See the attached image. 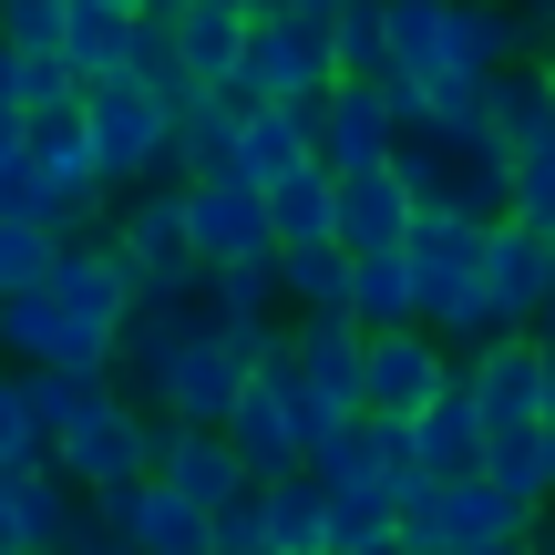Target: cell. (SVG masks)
<instances>
[{
  "label": "cell",
  "instance_id": "cb8c5ba5",
  "mask_svg": "<svg viewBox=\"0 0 555 555\" xmlns=\"http://www.w3.org/2000/svg\"><path fill=\"white\" fill-rule=\"evenodd\" d=\"M278 309L298 319H350V247H278Z\"/></svg>",
  "mask_w": 555,
  "mask_h": 555
},
{
  "label": "cell",
  "instance_id": "f6af8a7d",
  "mask_svg": "<svg viewBox=\"0 0 555 555\" xmlns=\"http://www.w3.org/2000/svg\"><path fill=\"white\" fill-rule=\"evenodd\" d=\"M515 11H525V31H535V41H545V62H555V0H515Z\"/></svg>",
  "mask_w": 555,
  "mask_h": 555
},
{
  "label": "cell",
  "instance_id": "681fc988",
  "mask_svg": "<svg viewBox=\"0 0 555 555\" xmlns=\"http://www.w3.org/2000/svg\"><path fill=\"white\" fill-rule=\"evenodd\" d=\"M11 483H21V474H0V555H11Z\"/></svg>",
  "mask_w": 555,
  "mask_h": 555
},
{
  "label": "cell",
  "instance_id": "bcb514c9",
  "mask_svg": "<svg viewBox=\"0 0 555 555\" xmlns=\"http://www.w3.org/2000/svg\"><path fill=\"white\" fill-rule=\"evenodd\" d=\"M185 11H196V0H144V21H155V31H176Z\"/></svg>",
  "mask_w": 555,
  "mask_h": 555
},
{
  "label": "cell",
  "instance_id": "d6a6232c",
  "mask_svg": "<svg viewBox=\"0 0 555 555\" xmlns=\"http://www.w3.org/2000/svg\"><path fill=\"white\" fill-rule=\"evenodd\" d=\"M196 309L217 319V330H258V319L278 309V258L268 268H206L196 278Z\"/></svg>",
  "mask_w": 555,
  "mask_h": 555
},
{
  "label": "cell",
  "instance_id": "ee69618b",
  "mask_svg": "<svg viewBox=\"0 0 555 555\" xmlns=\"http://www.w3.org/2000/svg\"><path fill=\"white\" fill-rule=\"evenodd\" d=\"M62 555H134V545H124L114 525H103L93 504H82V515H73V535H62Z\"/></svg>",
  "mask_w": 555,
  "mask_h": 555
},
{
  "label": "cell",
  "instance_id": "d590c367",
  "mask_svg": "<svg viewBox=\"0 0 555 555\" xmlns=\"http://www.w3.org/2000/svg\"><path fill=\"white\" fill-rule=\"evenodd\" d=\"M124 82H144L155 103H196V82H185V62H176V31H155V21H134V41H124Z\"/></svg>",
  "mask_w": 555,
  "mask_h": 555
},
{
  "label": "cell",
  "instance_id": "8992f818",
  "mask_svg": "<svg viewBox=\"0 0 555 555\" xmlns=\"http://www.w3.org/2000/svg\"><path fill=\"white\" fill-rule=\"evenodd\" d=\"M453 371L463 360L442 350L433 330H391V339H371V360H360V412L371 422H422L442 391H453Z\"/></svg>",
  "mask_w": 555,
  "mask_h": 555
},
{
  "label": "cell",
  "instance_id": "9c48e42d",
  "mask_svg": "<svg viewBox=\"0 0 555 555\" xmlns=\"http://www.w3.org/2000/svg\"><path fill=\"white\" fill-rule=\"evenodd\" d=\"M185 247L196 268H268L278 237H268V196L258 185H185Z\"/></svg>",
  "mask_w": 555,
  "mask_h": 555
},
{
  "label": "cell",
  "instance_id": "f1b7e54d",
  "mask_svg": "<svg viewBox=\"0 0 555 555\" xmlns=\"http://www.w3.org/2000/svg\"><path fill=\"white\" fill-rule=\"evenodd\" d=\"M176 176H185V185L237 176V114H227L217 93H196V103L176 114Z\"/></svg>",
  "mask_w": 555,
  "mask_h": 555
},
{
  "label": "cell",
  "instance_id": "db71d44e",
  "mask_svg": "<svg viewBox=\"0 0 555 555\" xmlns=\"http://www.w3.org/2000/svg\"><path fill=\"white\" fill-rule=\"evenodd\" d=\"M474 555H535V545H474Z\"/></svg>",
  "mask_w": 555,
  "mask_h": 555
},
{
  "label": "cell",
  "instance_id": "ba28073f",
  "mask_svg": "<svg viewBox=\"0 0 555 555\" xmlns=\"http://www.w3.org/2000/svg\"><path fill=\"white\" fill-rule=\"evenodd\" d=\"M247 380H258V371H247V350L217 330V319H206L196 350L176 360V380L155 391V412H165V422H185V433H227V412L247 401Z\"/></svg>",
  "mask_w": 555,
  "mask_h": 555
},
{
  "label": "cell",
  "instance_id": "5b68a950",
  "mask_svg": "<svg viewBox=\"0 0 555 555\" xmlns=\"http://www.w3.org/2000/svg\"><path fill=\"white\" fill-rule=\"evenodd\" d=\"M525 535H535V515H515L483 474L474 483H433L401 515V555H474V545H525Z\"/></svg>",
  "mask_w": 555,
  "mask_h": 555
},
{
  "label": "cell",
  "instance_id": "8d00e7d4",
  "mask_svg": "<svg viewBox=\"0 0 555 555\" xmlns=\"http://www.w3.org/2000/svg\"><path fill=\"white\" fill-rule=\"evenodd\" d=\"M309 474L330 483V494H350V483H380V422H371V412H360V422H339V433L309 453Z\"/></svg>",
  "mask_w": 555,
  "mask_h": 555
},
{
  "label": "cell",
  "instance_id": "836d02e7",
  "mask_svg": "<svg viewBox=\"0 0 555 555\" xmlns=\"http://www.w3.org/2000/svg\"><path fill=\"white\" fill-rule=\"evenodd\" d=\"M330 62H339V82H391V31H380V0H339Z\"/></svg>",
  "mask_w": 555,
  "mask_h": 555
},
{
  "label": "cell",
  "instance_id": "e575fe53",
  "mask_svg": "<svg viewBox=\"0 0 555 555\" xmlns=\"http://www.w3.org/2000/svg\"><path fill=\"white\" fill-rule=\"evenodd\" d=\"M103 391H114V380H73V371H21V401H31L41 442H62L73 422H93V412H103Z\"/></svg>",
  "mask_w": 555,
  "mask_h": 555
},
{
  "label": "cell",
  "instance_id": "f546056e",
  "mask_svg": "<svg viewBox=\"0 0 555 555\" xmlns=\"http://www.w3.org/2000/svg\"><path fill=\"white\" fill-rule=\"evenodd\" d=\"M268 555H330V494H319V474L268 483Z\"/></svg>",
  "mask_w": 555,
  "mask_h": 555
},
{
  "label": "cell",
  "instance_id": "4dcf8cb0",
  "mask_svg": "<svg viewBox=\"0 0 555 555\" xmlns=\"http://www.w3.org/2000/svg\"><path fill=\"white\" fill-rule=\"evenodd\" d=\"M453 155H463V134H442V124H401V144H391L401 196H412V206H453Z\"/></svg>",
  "mask_w": 555,
  "mask_h": 555
},
{
  "label": "cell",
  "instance_id": "30bf717a",
  "mask_svg": "<svg viewBox=\"0 0 555 555\" xmlns=\"http://www.w3.org/2000/svg\"><path fill=\"white\" fill-rule=\"evenodd\" d=\"M155 483H176L196 515H227V504H237L258 474L237 463V442H227V433H185V422L155 412Z\"/></svg>",
  "mask_w": 555,
  "mask_h": 555
},
{
  "label": "cell",
  "instance_id": "ab89813d",
  "mask_svg": "<svg viewBox=\"0 0 555 555\" xmlns=\"http://www.w3.org/2000/svg\"><path fill=\"white\" fill-rule=\"evenodd\" d=\"M62 21H73V0H0V41L21 62H62Z\"/></svg>",
  "mask_w": 555,
  "mask_h": 555
},
{
  "label": "cell",
  "instance_id": "484cf974",
  "mask_svg": "<svg viewBox=\"0 0 555 555\" xmlns=\"http://www.w3.org/2000/svg\"><path fill=\"white\" fill-rule=\"evenodd\" d=\"M453 217H474V227L515 217V155H504L494 134H463V155H453Z\"/></svg>",
  "mask_w": 555,
  "mask_h": 555
},
{
  "label": "cell",
  "instance_id": "8fae6325",
  "mask_svg": "<svg viewBox=\"0 0 555 555\" xmlns=\"http://www.w3.org/2000/svg\"><path fill=\"white\" fill-rule=\"evenodd\" d=\"M483 298L504 309V330H545V298H555V237L504 217L483 237Z\"/></svg>",
  "mask_w": 555,
  "mask_h": 555
},
{
  "label": "cell",
  "instance_id": "74e56055",
  "mask_svg": "<svg viewBox=\"0 0 555 555\" xmlns=\"http://www.w3.org/2000/svg\"><path fill=\"white\" fill-rule=\"evenodd\" d=\"M52 258H62V237H41L31 217H0V309L31 298L41 278H52Z\"/></svg>",
  "mask_w": 555,
  "mask_h": 555
},
{
  "label": "cell",
  "instance_id": "60d3db41",
  "mask_svg": "<svg viewBox=\"0 0 555 555\" xmlns=\"http://www.w3.org/2000/svg\"><path fill=\"white\" fill-rule=\"evenodd\" d=\"M515 227L555 237V134H535V144L515 155Z\"/></svg>",
  "mask_w": 555,
  "mask_h": 555
},
{
  "label": "cell",
  "instance_id": "5bb4252c",
  "mask_svg": "<svg viewBox=\"0 0 555 555\" xmlns=\"http://www.w3.org/2000/svg\"><path fill=\"white\" fill-rule=\"evenodd\" d=\"M360 360H371V339L350 319H288V380L319 391L330 412H360Z\"/></svg>",
  "mask_w": 555,
  "mask_h": 555
},
{
  "label": "cell",
  "instance_id": "816d5d0a",
  "mask_svg": "<svg viewBox=\"0 0 555 555\" xmlns=\"http://www.w3.org/2000/svg\"><path fill=\"white\" fill-rule=\"evenodd\" d=\"M93 11H124V21H144V0H93Z\"/></svg>",
  "mask_w": 555,
  "mask_h": 555
},
{
  "label": "cell",
  "instance_id": "f5cc1de1",
  "mask_svg": "<svg viewBox=\"0 0 555 555\" xmlns=\"http://www.w3.org/2000/svg\"><path fill=\"white\" fill-rule=\"evenodd\" d=\"M545 483H555V422H545Z\"/></svg>",
  "mask_w": 555,
  "mask_h": 555
},
{
  "label": "cell",
  "instance_id": "7402d4cb",
  "mask_svg": "<svg viewBox=\"0 0 555 555\" xmlns=\"http://www.w3.org/2000/svg\"><path fill=\"white\" fill-rule=\"evenodd\" d=\"M483 134H494L504 155H525L535 134H555V62H515V73H494V93H483Z\"/></svg>",
  "mask_w": 555,
  "mask_h": 555
},
{
  "label": "cell",
  "instance_id": "7a4b0ae2",
  "mask_svg": "<svg viewBox=\"0 0 555 555\" xmlns=\"http://www.w3.org/2000/svg\"><path fill=\"white\" fill-rule=\"evenodd\" d=\"M103 247L134 278V309H185L196 298V247H185V185H144V196H114V227Z\"/></svg>",
  "mask_w": 555,
  "mask_h": 555
},
{
  "label": "cell",
  "instance_id": "4fadbf2b",
  "mask_svg": "<svg viewBox=\"0 0 555 555\" xmlns=\"http://www.w3.org/2000/svg\"><path fill=\"white\" fill-rule=\"evenodd\" d=\"M196 330H206L196 298H185V309H134V319H124V350H114V391L155 412V391L176 380V360L196 350Z\"/></svg>",
  "mask_w": 555,
  "mask_h": 555
},
{
  "label": "cell",
  "instance_id": "ac0fdd59",
  "mask_svg": "<svg viewBox=\"0 0 555 555\" xmlns=\"http://www.w3.org/2000/svg\"><path fill=\"white\" fill-rule=\"evenodd\" d=\"M412 217H422V206L401 196L391 165L339 176V247H350V258H391V247H412Z\"/></svg>",
  "mask_w": 555,
  "mask_h": 555
},
{
  "label": "cell",
  "instance_id": "d6986e66",
  "mask_svg": "<svg viewBox=\"0 0 555 555\" xmlns=\"http://www.w3.org/2000/svg\"><path fill=\"white\" fill-rule=\"evenodd\" d=\"M41 288L62 298V309H82V319H103V330H124V319H134V278H124V258L103 237H82V247H62L52 258V278H41Z\"/></svg>",
  "mask_w": 555,
  "mask_h": 555
},
{
  "label": "cell",
  "instance_id": "9f6ffc18",
  "mask_svg": "<svg viewBox=\"0 0 555 555\" xmlns=\"http://www.w3.org/2000/svg\"><path fill=\"white\" fill-rule=\"evenodd\" d=\"M391 555H401V545H391Z\"/></svg>",
  "mask_w": 555,
  "mask_h": 555
},
{
  "label": "cell",
  "instance_id": "7dc6e473",
  "mask_svg": "<svg viewBox=\"0 0 555 555\" xmlns=\"http://www.w3.org/2000/svg\"><path fill=\"white\" fill-rule=\"evenodd\" d=\"M21 176V124H0V185Z\"/></svg>",
  "mask_w": 555,
  "mask_h": 555
},
{
  "label": "cell",
  "instance_id": "44dd1931",
  "mask_svg": "<svg viewBox=\"0 0 555 555\" xmlns=\"http://www.w3.org/2000/svg\"><path fill=\"white\" fill-rule=\"evenodd\" d=\"M412 453H422V483H474L483 474V422H474V401H463V371H453V391L412 422Z\"/></svg>",
  "mask_w": 555,
  "mask_h": 555
},
{
  "label": "cell",
  "instance_id": "e0dca14e",
  "mask_svg": "<svg viewBox=\"0 0 555 555\" xmlns=\"http://www.w3.org/2000/svg\"><path fill=\"white\" fill-rule=\"evenodd\" d=\"M319 165V114H288V103H268V114H247L237 124V176L227 185H288V176H309Z\"/></svg>",
  "mask_w": 555,
  "mask_h": 555
},
{
  "label": "cell",
  "instance_id": "7bdbcfd3",
  "mask_svg": "<svg viewBox=\"0 0 555 555\" xmlns=\"http://www.w3.org/2000/svg\"><path fill=\"white\" fill-rule=\"evenodd\" d=\"M288 422H298V453H319V442H330L339 422H360V412H330L319 391H298V380H288Z\"/></svg>",
  "mask_w": 555,
  "mask_h": 555
},
{
  "label": "cell",
  "instance_id": "277c9868",
  "mask_svg": "<svg viewBox=\"0 0 555 555\" xmlns=\"http://www.w3.org/2000/svg\"><path fill=\"white\" fill-rule=\"evenodd\" d=\"M52 474L73 483V494H114V483H155V412L124 391H103L93 422H73V433L52 442Z\"/></svg>",
  "mask_w": 555,
  "mask_h": 555
},
{
  "label": "cell",
  "instance_id": "83f0119b",
  "mask_svg": "<svg viewBox=\"0 0 555 555\" xmlns=\"http://www.w3.org/2000/svg\"><path fill=\"white\" fill-rule=\"evenodd\" d=\"M73 515H82V494L62 474H21L11 483V555H62Z\"/></svg>",
  "mask_w": 555,
  "mask_h": 555
},
{
  "label": "cell",
  "instance_id": "ffe728a7",
  "mask_svg": "<svg viewBox=\"0 0 555 555\" xmlns=\"http://www.w3.org/2000/svg\"><path fill=\"white\" fill-rule=\"evenodd\" d=\"M247 31H258L247 11H217V0H196V11L176 21V62H185V82H196V93H227V82L247 73Z\"/></svg>",
  "mask_w": 555,
  "mask_h": 555
},
{
  "label": "cell",
  "instance_id": "f907efd6",
  "mask_svg": "<svg viewBox=\"0 0 555 555\" xmlns=\"http://www.w3.org/2000/svg\"><path fill=\"white\" fill-rule=\"evenodd\" d=\"M545 422H555V339H545Z\"/></svg>",
  "mask_w": 555,
  "mask_h": 555
},
{
  "label": "cell",
  "instance_id": "b9f144b4",
  "mask_svg": "<svg viewBox=\"0 0 555 555\" xmlns=\"http://www.w3.org/2000/svg\"><path fill=\"white\" fill-rule=\"evenodd\" d=\"M217 555H268V483H247V494L217 515Z\"/></svg>",
  "mask_w": 555,
  "mask_h": 555
},
{
  "label": "cell",
  "instance_id": "f35d334b",
  "mask_svg": "<svg viewBox=\"0 0 555 555\" xmlns=\"http://www.w3.org/2000/svg\"><path fill=\"white\" fill-rule=\"evenodd\" d=\"M0 474H52V442H41L31 401H21V371L0 360Z\"/></svg>",
  "mask_w": 555,
  "mask_h": 555
},
{
  "label": "cell",
  "instance_id": "4316f807",
  "mask_svg": "<svg viewBox=\"0 0 555 555\" xmlns=\"http://www.w3.org/2000/svg\"><path fill=\"white\" fill-rule=\"evenodd\" d=\"M330 494V483H319ZM401 545V494L391 483H350V494H330V555H391Z\"/></svg>",
  "mask_w": 555,
  "mask_h": 555
},
{
  "label": "cell",
  "instance_id": "c3c4849f",
  "mask_svg": "<svg viewBox=\"0 0 555 555\" xmlns=\"http://www.w3.org/2000/svg\"><path fill=\"white\" fill-rule=\"evenodd\" d=\"M525 545H535V555H555V504H545V515H535V535H525Z\"/></svg>",
  "mask_w": 555,
  "mask_h": 555
},
{
  "label": "cell",
  "instance_id": "7c38bea8",
  "mask_svg": "<svg viewBox=\"0 0 555 555\" xmlns=\"http://www.w3.org/2000/svg\"><path fill=\"white\" fill-rule=\"evenodd\" d=\"M401 124H391V93L380 82H330V103H319V165L330 176H371V165H391Z\"/></svg>",
  "mask_w": 555,
  "mask_h": 555
},
{
  "label": "cell",
  "instance_id": "603a6c76",
  "mask_svg": "<svg viewBox=\"0 0 555 555\" xmlns=\"http://www.w3.org/2000/svg\"><path fill=\"white\" fill-rule=\"evenodd\" d=\"M350 330L360 339H391V330H422V298H412V258H350Z\"/></svg>",
  "mask_w": 555,
  "mask_h": 555
},
{
  "label": "cell",
  "instance_id": "52a82bcc",
  "mask_svg": "<svg viewBox=\"0 0 555 555\" xmlns=\"http://www.w3.org/2000/svg\"><path fill=\"white\" fill-rule=\"evenodd\" d=\"M463 401H474L483 442H504V433H545V339L525 330V339L474 350V360H463Z\"/></svg>",
  "mask_w": 555,
  "mask_h": 555
},
{
  "label": "cell",
  "instance_id": "3957f363",
  "mask_svg": "<svg viewBox=\"0 0 555 555\" xmlns=\"http://www.w3.org/2000/svg\"><path fill=\"white\" fill-rule=\"evenodd\" d=\"M330 82H339V62H330V31H309V21H288V11H268L258 31H247V73L227 82V114H268V103H288V114H319L330 103Z\"/></svg>",
  "mask_w": 555,
  "mask_h": 555
},
{
  "label": "cell",
  "instance_id": "1f68e13d",
  "mask_svg": "<svg viewBox=\"0 0 555 555\" xmlns=\"http://www.w3.org/2000/svg\"><path fill=\"white\" fill-rule=\"evenodd\" d=\"M483 483H494L515 515H545V504H555V483H545V433H504V442H483Z\"/></svg>",
  "mask_w": 555,
  "mask_h": 555
},
{
  "label": "cell",
  "instance_id": "6da1fadb",
  "mask_svg": "<svg viewBox=\"0 0 555 555\" xmlns=\"http://www.w3.org/2000/svg\"><path fill=\"white\" fill-rule=\"evenodd\" d=\"M82 134H93V176L103 196H144V185H185L176 176V103H155L144 82H93L82 93Z\"/></svg>",
  "mask_w": 555,
  "mask_h": 555
},
{
  "label": "cell",
  "instance_id": "d4e9b609",
  "mask_svg": "<svg viewBox=\"0 0 555 555\" xmlns=\"http://www.w3.org/2000/svg\"><path fill=\"white\" fill-rule=\"evenodd\" d=\"M268 237H278V247H330V237H339V176H330V165L268 185Z\"/></svg>",
  "mask_w": 555,
  "mask_h": 555
},
{
  "label": "cell",
  "instance_id": "11a10c76",
  "mask_svg": "<svg viewBox=\"0 0 555 555\" xmlns=\"http://www.w3.org/2000/svg\"><path fill=\"white\" fill-rule=\"evenodd\" d=\"M535 339H555V298H545V330H535Z\"/></svg>",
  "mask_w": 555,
  "mask_h": 555
},
{
  "label": "cell",
  "instance_id": "2e32d148",
  "mask_svg": "<svg viewBox=\"0 0 555 555\" xmlns=\"http://www.w3.org/2000/svg\"><path fill=\"white\" fill-rule=\"evenodd\" d=\"M391 31V82H422V103L453 82V0H380Z\"/></svg>",
  "mask_w": 555,
  "mask_h": 555
},
{
  "label": "cell",
  "instance_id": "9a60e30c",
  "mask_svg": "<svg viewBox=\"0 0 555 555\" xmlns=\"http://www.w3.org/2000/svg\"><path fill=\"white\" fill-rule=\"evenodd\" d=\"M227 442H237V463H247L258 483L309 474V453H298V422H288V371H278V380H247V401L227 412Z\"/></svg>",
  "mask_w": 555,
  "mask_h": 555
}]
</instances>
